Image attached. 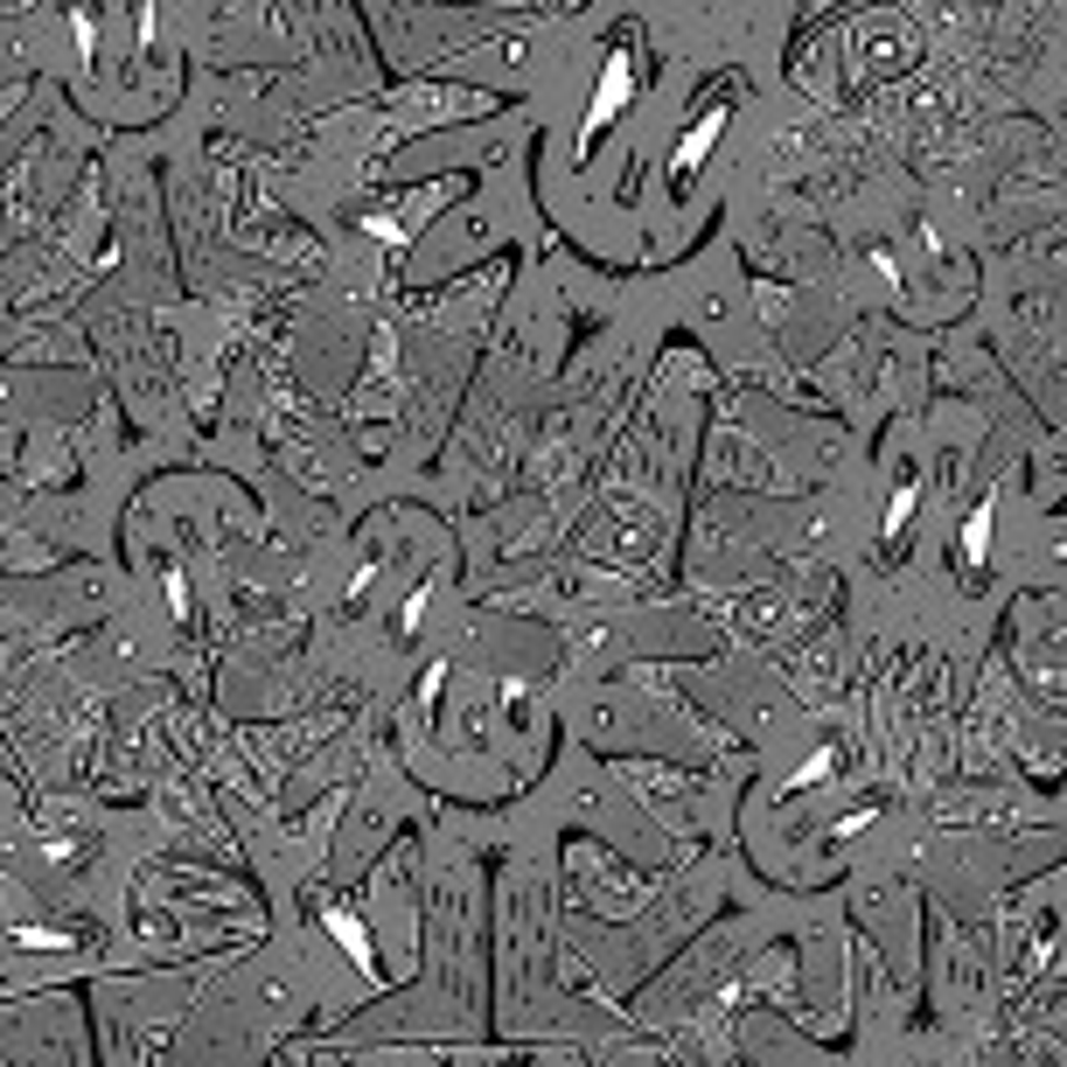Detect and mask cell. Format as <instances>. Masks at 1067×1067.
<instances>
[{
	"mask_svg": "<svg viewBox=\"0 0 1067 1067\" xmlns=\"http://www.w3.org/2000/svg\"><path fill=\"white\" fill-rule=\"evenodd\" d=\"M984 551H990V503H984L977 517H970V530H963V559L984 565Z\"/></svg>",
	"mask_w": 1067,
	"mask_h": 1067,
	"instance_id": "6",
	"label": "cell"
},
{
	"mask_svg": "<svg viewBox=\"0 0 1067 1067\" xmlns=\"http://www.w3.org/2000/svg\"><path fill=\"white\" fill-rule=\"evenodd\" d=\"M712 140H719V119H698L691 133H684V147H677V161H670V175L684 182V175H691V168H698L704 154H712Z\"/></svg>",
	"mask_w": 1067,
	"mask_h": 1067,
	"instance_id": "4",
	"label": "cell"
},
{
	"mask_svg": "<svg viewBox=\"0 0 1067 1067\" xmlns=\"http://www.w3.org/2000/svg\"><path fill=\"white\" fill-rule=\"evenodd\" d=\"M628 91H635V70H628V64H607V78H600V91H594V112H586V133H600L607 112L628 105Z\"/></svg>",
	"mask_w": 1067,
	"mask_h": 1067,
	"instance_id": "3",
	"label": "cell"
},
{
	"mask_svg": "<svg viewBox=\"0 0 1067 1067\" xmlns=\"http://www.w3.org/2000/svg\"><path fill=\"white\" fill-rule=\"evenodd\" d=\"M454 196V182H426V188H412V196H398L391 209H377V217H364V231L377 238V244H391V252H405L412 244V231L418 223L433 217V209H440Z\"/></svg>",
	"mask_w": 1067,
	"mask_h": 1067,
	"instance_id": "1",
	"label": "cell"
},
{
	"mask_svg": "<svg viewBox=\"0 0 1067 1067\" xmlns=\"http://www.w3.org/2000/svg\"><path fill=\"white\" fill-rule=\"evenodd\" d=\"M329 928L342 936V949H349V963L364 970V977H377V963H370V942H364V928H356V921H349L342 907H329Z\"/></svg>",
	"mask_w": 1067,
	"mask_h": 1067,
	"instance_id": "5",
	"label": "cell"
},
{
	"mask_svg": "<svg viewBox=\"0 0 1067 1067\" xmlns=\"http://www.w3.org/2000/svg\"><path fill=\"white\" fill-rule=\"evenodd\" d=\"M489 99H474V91H433V84H418L405 91V105H398V126H385V147L391 140H405V133H418L426 119H454V112H482Z\"/></svg>",
	"mask_w": 1067,
	"mask_h": 1067,
	"instance_id": "2",
	"label": "cell"
},
{
	"mask_svg": "<svg viewBox=\"0 0 1067 1067\" xmlns=\"http://www.w3.org/2000/svg\"><path fill=\"white\" fill-rule=\"evenodd\" d=\"M907 517H914V482H907V489H893V503H886V538H900Z\"/></svg>",
	"mask_w": 1067,
	"mask_h": 1067,
	"instance_id": "7",
	"label": "cell"
}]
</instances>
